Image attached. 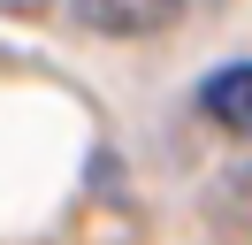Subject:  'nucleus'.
Masks as SVG:
<instances>
[{
	"label": "nucleus",
	"mask_w": 252,
	"mask_h": 245,
	"mask_svg": "<svg viewBox=\"0 0 252 245\" xmlns=\"http://www.w3.org/2000/svg\"><path fill=\"white\" fill-rule=\"evenodd\" d=\"M191 8H199V0H69V15H77L84 31H99V39H145V31L184 23Z\"/></svg>",
	"instance_id": "f257e3e1"
},
{
	"label": "nucleus",
	"mask_w": 252,
	"mask_h": 245,
	"mask_svg": "<svg viewBox=\"0 0 252 245\" xmlns=\"http://www.w3.org/2000/svg\"><path fill=\"white\" fill-rule=\"evenodd\" d=\"M199 115L252 146V61H229V69L206 77V84H199Z\"/></svg>",
	"instance_id": "f03ea898"
},
{
	"label": "nucleus",
	"mask_w": 252,
	"mask_h": 245,
	"mask_svg": "<svg viewBox=\"0 0 252 245\" xmlns=\"http://www.w3.org/2000/svg\"><path fill=\"white\" fill-rule=\"evenodd\" d=\"M0 8H8V15H38L46 0H0Z\"/></svg>",
	"instance_id": "7ed1b4c3"
}]
</instances>
